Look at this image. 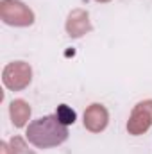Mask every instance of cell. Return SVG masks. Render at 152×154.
Instances as JSON below:
<instances>
[{
  "label": "cell",
  "mask_w": 152,
  "mask_h": 154,
  "mask_svg": "<svg viewBox=\"0 0 152 154\" xmlns=\"http://www.w3.org/2000/svg\"><path fill=\"white\" fill-rule=\"evenodd\" d=\"M27 138L38 149L56 147L68 138V125L59 118L57 113L41 116V118L29 124Z\"/></svg>",
  "instance_id": "6da1fadb"
},
{
  "label": "cell",
  "mask_w": 152,
  "mask_h": 154,
  "mask_svg": "<svg viewBox=\"0 0 152 154\" xmlns=\"http://www.w3.org/2000/svg\"><path fill=\"white\" fill-rule=\"evenodd\" d=\"M57 115H59V118H61V120H63L66 125H70V124H74V122H75V113H74V111H72L68 106H65V104L59 108Z\"/></svg>",
  "instance_id": "7a4b0ae2"
}]
</instances>
